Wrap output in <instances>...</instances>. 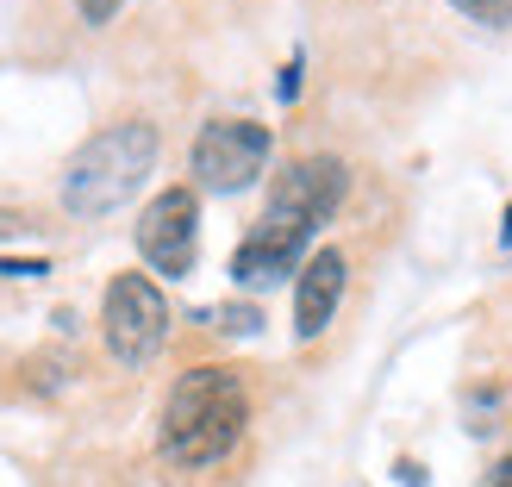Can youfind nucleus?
I'll use <instances>...</instances> for the list:
<instances>
[{
    "mask_svg": "<svg viewBox=\"0 0 512 487\" xmlns=\"http://www.w3.org/2000/svg\"><path fill=\"white\" fill-rule=\"evenodd\" d=\"M500 238H506V244H512V207H506V225H500Z\"/></svg>",
    "mask_w": 512,
    "mask_h": 487,
    "instance_id": "obj_11",
    "label": "nucleus"
},
{
    "mask_svg": "<svg viewBox=\"0 0 512 487\" xmlns=\"http://www.w3.org/2000/svg\"><path fill=\"white\" fill-rule=\"evenodd\" d=\"M100 331H107V350L119 356L125 369L150 363L169 338V300L150 275H113L107 281V300H100Z\"/></svg>",
    "mask_w": 512,
    "mask_h": 487,
    "instance_id": "obj_4",
    "label": "nucleus"
},
{
    "mask_svg": "<svg viewBox=\"0 0 512 487\" xmlns=\"http://www.w3.org/2000/svg\"><path fill=\"white\" fill-rule=\"evenodd\" d=\"M344 256L338 250H313L300 263V288H294V338H319V331L331 325V313H338L344 300Z\"/></svg>",
    "mask_w": 512,
    "mask_h": 487,
    "instance_id": "obj_7",
    "label": "nucleus"
},
{
    "mask_svg": "<svg viewBox=\"0 0 512 487\" xmlns=\"http://www.w3.org/2000/svg\"><path fill=\"white\" fill-rule=\"evenodd\" d=\"M82 19L88 25H107L113 19V0H82Z\"/></svg>",
    "mask_w": 512,
    "mask_h": 487,
    "instance_id": "obj_9",
    "label": "nucleus"
},
{
    "mask_svg": "<svg viewBox=\"0 0 512 487\" xmlns=\"http://www.w3.org/2000/svg\"><path fill=\"white\" fill-rule=\"evenodd\" d=\"M450 7H463L481 25H512V0H450Z\"/></svg>",
    "mask_w": 512,
    "mask_h": 487,
    "instance_id": "obj_8",
    "label": "nucleus"
},
{
    "mask_svg": "<svg viewBox=\"0 0 512 487\" xmlns=\"http://www.w3.org/2000/svg\"><path fill=\"white\" fill-rule=\"evenodd\" d=\"M344 188H350V175H344L338 157H300L275 182L263 219L250 225V238L238 244L232 275L244 288H269V281H281L294 263H306V244H313V232L338 213Z\"/></svg>",
    "mask_w": 512,
    "mask_h": 487,
    "instance_id": "obj_1",
    "label": "nucleus"
},
{
    "mask_svg": "<svg viewBox=\"0 0 512 487\" xmlns=\"http://www.w3.org/2000/svg\"><path fill=\"white\" fill-rule=\"evenodd\" d=\"M244 425H250L244 381L232 369L200 363V369H188L175 381L169 400H163V456L182 463V469H207L219 456H232Z\"/></svg>",
    "mask_w": 512,
    "mask_h": 487,
    "instance_id": "obj_2",
    "label": "nucleus"
},
{
    "mask_svg": "<svg viewBox=\"0 0 512 487\" xmlns=\"http://www.w3.org/2000/svg\"><path fill=\"white\" fill-rule=\"evenodd\" d=\"M138 250H144V263L169 281H182L194 269V256H200V200H194V188H163L138 213Z\"/></svg>",
    "mask_w": 512,
    "mask_h": 487,
    "instance_id": "obj_6",
    "label": "nucleus"
},
{
    "mask_svg": "<svg viewBox=\"0 0 512 487\" xmlns=\"http://www.w3.org/2000/svg\"><path fill=\"white\" fill-rule=\"evenodd\" d=\"M488 487H512V456H506V463H500V469L488 475Z\"/></svg>",
    "mask_w": 512,
    "mask_h": 487,
    "instance_id": "obj_10",
    "label": "nucleus"
},
{
    "mask_svg": "<svg viewBox=\"0 0 512 487\" xmlns=\"http://www.w3.org/2000/svg\"><path fill=\"white\" fill-rule=\"evenodd\" d=\"M269 125H256V119H213L207 132L194 138V175H200V188H213V194H244L256 175L269 169Z\"/></svg>",
    "mask_w": 512,
    "mask_h": 487,
    "instance_id": "obj_5",
    "label": "nucleus"
},
{
    "mask_svg": "<svg viewBox=\"0 0 512 487\" xmlns=\"http://www.w3.org/2000/svg\"><path fill=\"white\" fill-rule=\"evenodd\" d=\"M150 163H157V125H144V119L107 125V132H94L69 157V169H63V207L75 219H100V213L125 207V200L144 188Z\"/></svg>",
    "mask_w": 512,
    "mask_h": 487,
    "instance_id": "obj_3",
    "label": "nucleus"
}]
</instances>
